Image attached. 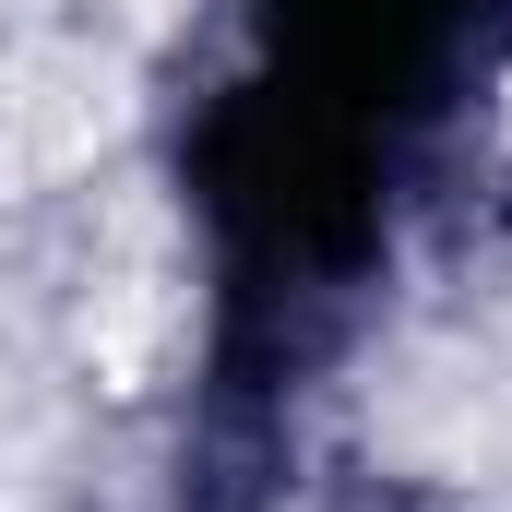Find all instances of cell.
Instances as JSON below:
<instances>
[{
	"label": "cell",
	"instance_id": "1",
	"mask_svg": "<svg viewBox=\"0 0 512 512\" xmlns=\"http://www.w3.org/2000/svg\"><path fill=\"white\" fill-rule=\"evenodd\" d=\"M108 131H120V72L108 60H72V48L0 60V191L72 179Z\"/></svg>",
	"mask_w": 512,
	"mask_h": 512
},
{
	"label": "cell",
	"instance_id": "2",
	"mask_svg": "<svg viewBox=\"0 0 512 512\" xmlns=\"http://www.w3.org/2000/svg\"><path fill=\"white\" fill-rule=\"evenodd\" d=\"M465 382H477V417H489V441H512V346H501V358H465Z\"/></svg>",
	"mask_w": 512,
	"mask_h": 512
},
{
	"label": "cell",
	"instance_id": "3",
	"mask_svg": "<svg viewBox=\"0 0 512 512\" xmlns=\"http://www.w3.org/2000/svg\"><path fill=\"white\" fill-rule=\"evenodd\" d=\"M131 12H143V24H179V0H131Z\"/></svg>",
	"mask_w": 512,
	"mask_h": 512
}]
</instances>
